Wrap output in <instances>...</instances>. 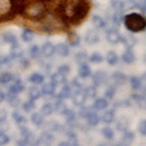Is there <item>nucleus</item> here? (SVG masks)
I'll return each mask as SVG.
<instances>
[{"label":"nucleus","mask_w":146,"mask_h":146,"mask_svg":"<svg viewBox=\"0 0 146 146\" xmlns=\"http://www.w3.org/2000/svg\"><path fill=\"white\" fill-rule=\"evenodd\" d=\"M123 23L125 28L131 33H139L143 32L146 27V20L138 12H131L123 16Z\"/></svg>","instance_id":"obj_1"},{"label":"nucleus","mask_w":146,"mask_h":146,"mask_svg":"<svg viewBox=\"0 0 146 146\" xmlns=\"http://www.w3.org/2000/svg\"><path fill=\"white\" fill-rule=\"evenodd\" d=\"M72 102L74 106H82V105H84L85 101H86V96H85V94H84V91L83 89H80V88H77L72 93Z\"/></svg>","instance_id":"obj_2"},{"label":"nucleus","mask_w":146,"mask_h":146,"mask_svg":"<svg viewBox=\"0 0 146 146\" xmlns=\"http://www.w3.org/2000/svg\"><path fill=\"white\" fill-rule=\"evenodd\" d=\"M72 93H73L72 86L68 85L67 83H65V84H63V86L61 88V90L58 91V94L55 93L54 96H55V99H56V100H67V99H71Z\"/></svg>","instance_id":"obj_3"},{"label":"nucleus","mask_w":146,"mask_h":146,"mask_svg":"<svg viewBox=\"0 0 146 146\" xmlns=\"http://www.w3.org/2000/svg\"><path fill=\"white\" fill-rule=\"evenodd\" d=\"M107 73L105 72V71H96L93 74V85L95 86H100V85H102V84H106L107 83Z\"/></svg>","instance_id":"obj_4"},{"label":"nucleus","mask_w":146,"mask_h":146,"mask_svg":"<svg viewBox=\"0 0 146 146\" xmlns=\"http://www.w3.org/2000/svg\"><path fill=\"white\" fill-rule=\"evenodd\" d=\"M106 39H107V42L110 44L115 45V44L121 43L122 35L116 28H111V29H107V32H106Z\"/></svg>","instance_id":"obj_5"},{"label":"nucleus","mask_w":146,"mask_h":146,"mask_svg":"<svg viewBox=\"0 0 146 146\" xmlns=\"http://www.w3.org/2000/svg\"><path fill=\"white\" fill-rule=\"evenodd\" d=\"M54 140H55V136L50 133V131H44L38 139L35 141H33V144H35V145H49V144H52Z\"/></svg>","instance_id":"obj_6"},{"label":"nucleus","mask_w":146,"mask_h":146,"mask_svg":"<svg viewBox=\"0 0 146 146\" xmlns=\"http://www.w3.org/2000/svg\"><path fill=\"white\" fill-rule=\"evenodd\" d=\"M18 129H20V131H21L22 139L26 141L27 145H28V144H33V141H34V133L29 129L28 127L23 125V127H20Z\"/></svg>","instance_id":"obj_7"},{"label":"nucleus","mask_w":146,"mask_h":146,"mask_svg":"<svg viewBox=\"0 0 146 146\" xmlns=\"http://www.w3.org/2000/svg\"><path fill=\"white\" fill-rule=\"evenodd\" d=\"M11 83L12 84L10 85V88H9V93L18 95L20 93H22V91L25 90V85H23V83H22V80L20 78H13V80L11 82Z\"/></svg>","instance_id":"obj_8"},{"label":"nucleus","mask_w":146,"mask_h":146,"mask_svg":"<svg viewBox=\"0 0 146 146\" xmlns=\"http://www.w3.org/2000/svg\"><path fill=\"white\" fill-rule=\"evenodd\" d=\"M100 42V35L95 29H89L85 34V43L88 45H95Z\"/></svg>","instance_id":"obj_9"},{"label":"nucleus","mask_w":146,"mask_h":146,"mask_svg":"<svg viewBox=\"0 0 146 146\" xmlns=\"http://www.w3.org/2000/svg\"><path fill=\"white\" fill-rule=\"evenodd\" d=\"M107 107H108V101L106 98H96L93 102V106H91L94 111H104Z\"/></svg>","instance_id":"obj_10"},{"label":"nucleus","mask_w":146,"mask_h":146,"mask_svg":"<svg viewBox=\"0 0 146 146\" xmlns=\"http://www.w3.org/2000/svg\"><path fill=\"white\" fill-rule=\"evenodd\" d=\"M135 60H136L135 52L131 50V48H127L125 51L122 54V61L127 63V65H131V63L135 62Z\"/></svg>","instance_id":"obj_11"},{"label":"nucleus","mask_w":146,"mask_h":146,"mask_svg":"<svg viewBox=\"0 0 146 146\" xmlns=\"http://www.w3.org/2000/svg\"><path fill=\"white\" fill-rule=\"evenodd\" d=\"M40 51H42V55L44 57L49 58L55 54V45L51 42H45L43 44V46L40 48Z\"/></svg>","instance_id":"obj_12"},{"label":"nucleus","mask_w":146,"mask_h":146,"mask_svg":"<svg viewBox=\"0 0 146 146\" xmlns=\"http://www.w3.org/2000/svg\"><path fill=\"white\" fill-rule=\"evenodd\" d=\"M85 119H86V123H88L90 127H95L100 123V116L94 111V110H90L88 112V115L85 116Z\"/></svg>","instance_id":"obj_13"},{"label":"nucleus","mask_w":146,"mask_h":146,"mask_svg":"<svg viewBox=\"0 0 146 146\" xmlns=\"http://www.w3.org/2000/svg\"><path fill=\"white\" fill-rule=\"evenodd\" d=\"M134 139H135V136H134L133 131L125 130V131H123V136H122V139L119 141V145H122V146H129V145L133 144Z\"/></svg>","instance_id":"obj_14"},{"label":"nucleus","mask_w":146,"mask_h":146,"mask_svg":"<svg viewBox=\"0 0 146 146\" xmlns=\"http://www.w3.org/2000/svg\"><path fill=\"white\" fill-rule=\"evenodd\" d=\"M91 76V68L88 63H80V66L78 67V77L82 79H86Z\"/></svg>","instance_id":"obj_15"},{"label":"nucleus","mask_w":146,"mask_h":146,"mask_svg":"<svg viewBox=\"0 0 146 146\" xmlns=\"http://www.w3.org/2000/svg\"><path fill=\"white\" fill-rule=\"evenodd\" d=\"M127 76L124 74L123 72L121 71H117V72H113V74H112V80H113V83H115V85H123V84H125L127 83Z\"/></svg>","instance_id":"obj_16"},{"label":"nucleus","mask_w":146,"mask_h":146,"mask_svg":"<svg viewBox=\"0 0 146 146\" xmlns=\"http://www.w3.org/2000/svg\"><path fill=\"white\" fill-rule=\"evenodd\" d=\"M55 52H57L60 56L62 57H67L70 55V45L67 43H58L56 46H55Z\"/></svg>","instance_id":"obj_17"},{"label":"nucleus","mask_w":146,"mask_h":146,"mask_svg":"<svg viewBox=\"0 0 146 146\" xmlns=\"http://www.w3.org/2000/svg\"><path fill=\"white\" fill-rule=\"evenodd\" d=\"M45 80V77L43 73H39V72H33L32 74L28 77V82L34 85H40L43 84Z\"/></svg>","instance_id":"obj_18"},{"label":"nucleus","mask_w":146,"mask_h":146,"mask_svg":"<svg viewBox=\"0 0 146 146\" xmlns=\"http://www.w3.org/2000/svg\"><path fill=\"white\" fill-rule=\"evenodd\" d=\"M42 85L43 86L40 89H42L43 95H45V96H54V94L56 93V85L52 84L51 82L50 83H43Z\"/></svg>","instance_id":"obj_19"},{"label":"nucleus","mask_w":146,"mask_h":146,"mask_svg":"<svg viewBox=\"0 0 146 146\" xmlns=\"http://www.w3.org/2000/svg\"><path fill=\"white\" fill-rule=\"evenodd\" d=\"M104 111H105V110H104ZM115 117H116L115 110H108V108H106V111L102 113V116H101V118H100V121H102L105 124H110V123H112L113 121H115Z\"/></svg>","instance_id":"obj_20"},{"label":"nucleus","mask_w":146,"mask_h":146,"mask_svg":"<svg viewBox=\"0 0 146 146\" xmlns=\"http://www.w3.org/2000/svg\"><path fill=\"white\" fill-rule=\"evenodd\" d=\"M50 82H51L52 84L55 85H63L65 83H67V78H66V76H63V74H60L58 72L56 73H54V74L50 76Z\"/></svg>","instance_id":"obj_21"},{"label":"nucleus","mask_w":146,"mask_h":146,"mask_svg":"<svg viewBox=\"0 0 146 146\" xmlns=\"http://www.w3.org/2000/svg\"><path fill=\"white\" fill-rule=\"evenodd\" d=\"M5 100L9 102V105H10L11 107H13V108H17L21 105V100H20V98H17L16 94H12V93L5 94Z\"/></svg>","instance_id":"obj_22"},{"label":"nucleus","mask_w":146,"mask_h":146,"mask_svg":"<svg viewBox=\"0 0 146 146\" xmlns=\"http://www.w3.org/2000/svg\"><path fill=\"white\" fill-rule=\"evenodd\" d=\"M11 117H12L13 122H15L16 124L18 125V128H20V127H23V125H27V119H26V117L22 115V113L18 112V111H13V112L11 113Z\"/></svg>","instance_id":"obj_23"},{"label":"nucleus","mask_w":146,"mask_h":146,"mask_svg":"<svg viewBox=\"0 0 146 146\" xmlns=\"http://www.w3.org/2000/svg\"><path fill=\"white\" fill-rule=\"evenodd\" d=\"M121 43L124 44L125 48H133L134 45L138 43V40L134 36V34H127V35H122V39H121Z\"/></svg>","instance_id":"obj_24"},{"label":"nucleus","mask_w":146,"mask_h":146,"mask_svg":"<svg viewBox=\"0 0 146 146\" xmlns=\"http://www.w3.org/2000/svg\"><path fill=\"white\" fill-rule=\"evenodd\" d=\"M116 129L118 131H121V133H123V131H125V130L129 129V122H128V119L124 116H122V117H119L117 119V122H116Z\"/></svg>","instance_id":"obj_25"},{"label":"nucleus","mask_w":146,"mask_h":146,"mask_svg":"<svg viewBox=\"0 0 146 146\" xmlns=\"http://www.w3.org/2000/svg\"><path fill=\"white\" fill-rule=\"evenodd\" d=\"M29 119L35 127H42L44 124V116L40 112H32Z\"/></svg>","instance_id":"obj_26"},{"label":"nucleus","mask_w":146,"mask_h":146,"mask_svg":"<svg viewBox=\"0 0 146 146\" xmlns=\"http://www.w3.org/2000/svg\"><path fill=\"white\" fill-rule=\"evenodd\" d=\"M91 22H93V25L96 29L106 28V20H104V18L101 16H99V15H93V17H91Z\"/></svg>","instance_id":"obj_27"},{"label":"nucleus","mask_w":146,"mask_h":146,"mask_svg":"<svg viewBox=\"0 0 146 146\" xmlns=\"http://www.w3.org/2000/svg\"><path fill=\"white\" fill-rule=\"evenodd\" d=\"M28 96H29V99L36 101V100L42 99L44 95H43L42 89H40V88H36V86H31L29 90H28Z\"/></svg>","instance_id":"obj_28"},{"label":"nucleus","mask_w":146,"mask_h":146,"mask_svg":"<svg viewBox=\"0 0 146 146\" xmlns=\"http://www.w3.org/2000/svg\"><path fill=\"white\" fill-rule=\"evenodd\" d=\"M10 55H11L12 58H17V60H18V58L23 57L25 51H23V49H22L20 45L16 43V44L12 45V48H11V50H10Z\"/></svg>","instance_id":"obj_29"},{"label":"nucleus","mask_w":146,"mask_h":146,"mask_svg":"<svg viewBox=\"0 0 146 146\" xmlns=\"http://www.w3.org/2000/svg\"><path fill=\"white\" fill-rule=\"evenodd\" d=\"M129 83H130V86L133 90H140L143 88V80H141L140 77L138 76H130L129 77Z\"/></svg>","instance_id":"obj_30"},{"label":"nucleus","mask_w":146,"mask_h":146,"mask_svg":"<svg viewBox=\"0 0 146 146\" xmlns=\"http://www.w3.org/2000/svg\"><path fill=\"white\" fill-rule=\"evenodd\" d=\"M130 99L133 100V101L136 102V105L141 108V110H144L145 108V105H146V100L144 98V95L143 94H139V93H134V94H131L130 95Z\"/></svg>","instance_id":"obj_31"},{"label":"nucleus","mask_w":146,"mask_h":146,"mask_svg":"<svg viewBox=\"0 0 146 146\" xmlns=\"http://www.w3.org/2000/svg\"><path fill=\"white\" fill-rule=\"evenodd\" d=\"M1 39L4 43L10 44V45H13L17 43V36L15 33H12V32H5V33L1 35Z\"/></svg>","instance_id":"obj_32"},{"label":"nucleus","mask_w":146,"mask_h":146,"mask_svg":"<svg viewBox=\"0 0 146 146\" xmlns=\"http://www.w3.org/2000/svg\"><path fill=\"white\" fill-rule=\"evenodd\" d=\"M106 61L110 66H116L118 61H119V57H118V55L116 51H113V50H110V51L106 54Z\"/></svg>","instance_id":"obj_33"},{"label":"nucleus","mask_w":146,"mask_h":146,"mask_svg":"<svg viewBox=\"0 0 146 146\" xmlns=\"http://www.w3.org/2000/svg\"><path fill=\"white\" fill-rule=\"evenodd\" d=\"M83 91H84L86 99H94V98H96V94H98V86H95V85L83 86Z\"/></svg>","instance_id":"obj_34"},{"label":"nucleus","mask_w":146,"mask_h":146,"mask_svg":"<svg viewBox=\"0 0 146 146\" xmlns=\"http://www.w3.org/2000/svg\"><path fill=\"white\" fill-rule=\"evenodd\" d=\"M123 10H115V13L112 16V23L115 27H119L123 23Z\"/></svg>","instance_id":"obj_35"},{"label":"nucleus","mask_w":146,"mask_h":146,"mask_svg":"<svg viewBox=\"0 0 146 146\" xmlns=\"http://www.w3.org/2000/svg\"><path fill=\"white\" fill-rule=\"evenodd\" d=\"M21 39L23 40L25 43H31V42H33V39H34V32L29 29V28H25L23 31H22V33H21Z\"/></svg>","instance_id":"obj_36"},{"label":"nucleus","mask_w":146,"mask_h":146,"mask_svg":"<svg viewBox=\"0 0 146 146\" xmlns=\"http://www.w3.org/2000/svg\"><path fill=\"white\" fill-rule=\"evenodd\" d=\"M40 113H42L44 117L51 116L54 113V105L51 102H45L43 106L40 107Z\"/></svg>","instance_id":"obj_37"},{"label":"nucleus","mask_w":146,"mask_h":146,"mask_svg":"<svg viewBox=\"0 0 146 146\" xmlns=\"http://www.w3.org/2000/svg\"><path fill=\"white\" fill-rule=\"evenodd\" d=\"M27 52H28L31 58H38L40 55H42V51H40L39 45H35V44L31 45V46L28 48V50H27Z\"/></svg>","instance_id":"obj_38"},{"label":"nucleus","mask_w":146,"mask_h":146,"mask_svg":"<svg viewBox=\"0 0 146 146\" xmlns=\"http://www.w3.org/2000/svg\"><path fill=\"white\" fill-rule=\"evenodd\" d=\"M67 108L68 107L63 100H56V102L54 105V111H56L57 113H60V115H63Z\"/></svg>","instance_id":"obj_39"},{"label":"nucleus","mask_w":146,"mask_h":146,"mask_svg":"<svg viewBox=\"0 0 146 146\" xmlns=\"http://www.w3.org/2000/svg\"><path fill=\"white\" fill-rule=\"evenodd\" d=\"M15 78L11 72H1L0 73V84H9Z\"/></svg>","instance_id":"obj_40"},{"label":"nucleus","mask_w":146,"mask_h":146,"mask_svg":"<svg viewBox=\"0 0 146 146\" xmlns=\"http://www.w3.org/2000/svg\"><path fill=\"white\" fill-rule=\"evenodd\" d=\"M66 135H67V143H68V145H72V146H77V145H78V136H77V134L73 130H67Z\"/></svg>","instance_id":"obj_41"},{"label":"nucleus","mask_w":146,"mask_h":146,"mask_svg":"<svg viewBox=\"0 0 146 146\" xmlns=\"http://www.w3.org/2000/svg\"><path fill=\"white\" fill-rule=\"evenodd\" d=\"M101 134L106 140H113L115 139V130H113L111 127H107V125L104 127L102 130H101Z\"/></svg>","instance_id":"obj_42"},{"label":"nucleus","mask_w":146,"mask_h":146,"mask_svg":"<svg viewBox=\"0 0 146 146\" xmlns=\"http://www.w3.org/2000/svg\"><path fill=\"white\" fill-rule=\"evenodd\" d=\"M63 116H65L66 121L68 123H73L77 119V113H76L74 110H72V108H67L65 111V113H63Z\"/></svg>","instance_id":"obj_43"},{"label":"nucleus","mask_w":146,"mask_h":146,"mask_svg":"<svg viewBox=\"0 0 146 146\" xmlns=\"http://www.w3.org/2000/svg\"><path fill=\"white\" fill-rule=\"evenodd\" d=\"M22 108H23V111L26 113H31L35 108V101L32 100V99L27 100V101H25L23 104H22Z\"/></svg>","instance_id":"obj_44"},{"label":"nucleus","mask_w":146,"mask_h":146,"mask_svg":"<svg viewBox=\"0 0 146 146\" xmlns=\"http://www.w3.org/2000/svg\"><path fill=\"white\" fill-rule=\"evenodd\" d=\"M88 60H89L91 63H96V65H98V63L104 62L105 58H104V56H102V55L100 54V52L95 51V52H93V54H91L90 56L88 57Z\"/></svg>","instance_id":"obj_45"},{"label":"nucleus","mask_w":146,"mask_h":146,"mask_svg":"<svg viewBox=\"0 0 146 146\" xmlns=\"http://www.w3.org/2000/svg\"><path fill=\"white\" fill-rule=\"evenodd\" d=\"M117 93V86L116 85H108L106 89H105V98L107 99H113L115 95Z\"/></svg>","instance_id":"obj_46"},{"label":"nucleus","mask_w":146,"mask_h":146,"mask_svg":"<svg viewBox=\"0 0 146 146\" xmlns=\"http://www.w3.org/2000/svg\"><path fill=\"white\" fill-rule=\"evenodd\" d=\"M74 60L77 63H84L86 60H88V55H86L85 51H78L76 55H74Z\"/></svg>","instance_id":"obj_47"},{"label":"nucleus","mask_w":146,"mask_h":146,"mask_svg":"<svg viewBox=\"0 0 146 146\" xmlns=\"http://www.w3.org/2000/svg\"><path fill=\"white\" fill-rule=\"evenodd\" d=\"M48 128L50 131H62V125L56 121H50L48 123Z\"/></svg>","instance_id":"obj_48"},{"label":"nucleus","mask_w":146,"mask_h":146,"mask_svg":"<svg viewBox=\"0 0 146 146\" xmlns=\"http://www.w3.org/2000/svg\"><path fill=\"white\" fill-rule=\"evenodd\" d=\"M68 43H70V46H78L80 44V38L78 34L76 33H72L71 34V38L68 39Z\"/></svg>","instance_id":"obj_49"},{"label":"nucleus","mask_w":146,"mask_h":146,"mask_svg":"<svg viewBox=\"0 0 146 146\" xmlns=\"http://www.w3.org/2000/svg\"><path fill=\"white\" fill-rule=\"evenodd\" d=\"M57 72L60 73V74H63V76H68L71 73V67L68 65H61L57 67Z\"/></svg>","instance_id":"obj_50"},{"label":"nucleus","mask_w":146,"mask_h":146,"mask_svg":"<svg viewBox=\"0 0 146 146\" xmlns=\"http://www.w3.org/2000/svg\"><path fill=\"white\" fill-rule=\"evenodd\" d=\"M138 131L141 136H146V119H140L138 124Z\"/></svg>","instance_id":"obj_51"},{"label":"nucleus","mask_w":146,"mask_h":146,"mask_svg":"<svg viewBox=\"0 0 146 146\" xmlns=\"http://www.w3.org/2000/svg\"><path fill=\"white\" fill-rule=\"evenodd\" d=\"M90 110H93V108H91V107H86V106H84V105H82V106H79L78 116L80 118H85V116L88 115V112L90 111Z\"/></svg>","instance_id":"obj_52"},{"label":"nucleus","mask_w":146,"mask_h":146,"mask_svg":"<svg viewBox=\"0 0 146 146\" xmlns=\"http://www.w3.org/2000/svg\"><path fill=\"white\" fill-rule=\"evenodd\" d=\"M10 143V136L6 133H0V145H6Z\"/></svg>","instance_id":"obj_53"},{"label":"nucleus","mask_w":146,"mask_h":146,"mask_svg":"<svg viewBox=\"0 0 146 146\" xmlns=\"http://www.w3.org/2000/svg\"><path fill=\"white\" fill-rule=\"evenodd\" d=\"M82 78H78V77H77V78H74L72 80V85H74L76 88H80V89H83V86H84V84L82 83V80H80Z\"/></svg>","instance_id":"obj_54"},{"label":"nucleus","mask_w":146,"mask_h":146,"mask_svg":"<svg viewBox=\"0 0 146 146\" xmlns=\"http://www.w3.org/2000/svg\"><path fill=\"white\" fill-rule=\"evenodd\" d=\"M7 117H9V113L5 108L0 110V121H7Z\"/></svg>","instance_id":"obj_55"},{"label":"nucleus","mask_w":146,"mask_h":146,"mask_svg":"<svg viewBox=\"0 0 146 146\" xmlns=\"http://www.w3.org/2000/svg\"><path fill=\"white\" fill-rule=\"evenodd\" d=\"M4 101H5V93L0 89V104L4 102Z\"/></svg>","instance_id":"obj_56"},{"label":"nucleus","mask_w":146,"mask_h":146,"mask_svg":"<svg viewBox=\"0 0 146 146\" xmlns=\"http://www.w3.org/2000/svg\"><path fill=\"white\" fill-rule=\"evenodd\" d=\"M60 145L61 146H66V145L68 146V143H67V141H62V143H60Z\"/></svg>","instance_id":"obj_57"},{"label":"nucleus","mask_w":146,"mask_h":146,"mask_svg":"<svg viewBox=\"0 0 146 146\" xmlns=\"http://www.w3.org/2000/svg\"><path fill=\"white\" fill-rule=\"evenodd\" d=\"M1 65H3V55L0 54V66H1Z\"/></svg>","instance_id":"obj_58"}]
</instances>
